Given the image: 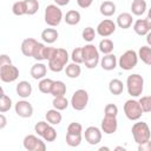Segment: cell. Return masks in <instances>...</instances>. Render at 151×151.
<instances>
[{"label": "cell", "mask_w": 151, "mask_h": 151, "mask_svg": "<svg viewBox=\"0 0 151 151\" xmlns=\"http://www.w3.org/2000/svg\"><path fill=\"white\" fill-rule=\"evenodd\" d=\"M118 114V106L116 104H107L104 109V116L109 117H117Z\"/></svg>", "instance_id": "obj_41"}, {"label": "cell", "mask_w": 151, "mask_h": 151, "mask_svg": "<svg viewBox=\"0 0 151 151\" xmlns=\"http://www.w3.org/2000/svg\"><path fill=\"white\" fill-rule=\"evenodd\" d=\"M41 138L45 140V142H54L55 139H57V131H55V129L53 127V125H48L47 126V129L45 130V132L42 133V136H41Z\"/></svg>", "instance_id": "obj_37"}, {"label": "cell", "mask_w": 151, "mask_h": 151, "mask_svg": "<svg viewBox=\"0 0 151 151\" xmlns=\"http://www.w3.org/2000/svg\"><path fill=\"white\" fill-rule=\"evenodd\" d=\"M126 90L127 93L133 98L142 96L144 90V78L138 73L130 74L126 79Z\"/></svg>", "instance_id": "obj_2"}, {"label": "cell", "mask_w": 151, "mask_h": 151, "mask_svg": "<svg viewBox=\"0 0 151 151\" xmlns=\"http://www.w3.org/2000/svg\"><path fill=\"white\" fill-rule=\"evenodd\" d=\"M132 137L137 144H143L151 138V131L149 125L145 122H137L132 125L131 129Z\"/></svg>", "instance_id": "obj_5"}, {"label": "cell", "mask_w": 151, "mask_h": 151, "mask_svg": "<svg viewBox=\"0 0 151 151\" xmlns=\"http://www.w3.org/2000/svg\"><path fill=\"white\" fill-rule=\"evenodd\" d=\"M116 28H117V24L113 20H111V19H104V20H101L98 24L96 31H97V34H99L100 37L107 38V37L112 35L116 32Z\"/></svg>", "instance_id": "obj_11"}, {"label": "cell", "mask_w": 151, "mask_h": 151, "mask_svg": "<svg viewBox=\"0 0 151 151\" xmlns=\"http://www.w3.org/2000/svg\"><path fill=\"white\" fill-rule=\"evenodd\" d=\"M6 124H7V119H6L5 114L1 113V114H0V130H2V129L6 126Z\"/></svg>", "instance_id": "obj_48"}, {"label": "cell", "mask_w": 151, "mask_h": 151, "mask_svg": "<svg viewBox=\"0 0 151 151\" xmlns=\"http://www.w3.org/2000/svg\"><path fill=\"white\" fill-rule=\"evenodd\" d=\"M37 44H38V41L34 38H26V39H24L22 42H21V46H20L21 53L25 57H32Z\"/></svg>", "instance_id": "obj_16"}, {"label": "cell", "mask_w": 151, "mask_h": 151, "mask_svg": "<svg viewBox=\"0 0 151 151\" xmlns=\"http://www.w3.org/2000/svg\"><path fill=\"white\" fill-rule=\"evenodd\" d=\"M70 104L73 107V110H76V111H83L87 106V104H88V93H87V91L86 90H83V88L77 90L72 94L71 100H70Z\"/></svg>", "instance_id": "obj_8"}, {"label": "cell", "mask_w": 151, "mask_h": 151, "mask_svg": "<svg viewBox=\"0 0 151 151\" xmlns=\"http://www.w3.org/2000/svg\"><path fill=\"white\" fill-rule=\"evenodd\" d=\"M32 58L35 59L37 61L47 60L48 59V46H46L42 42H38L37 46H35V48H34V52H33Z\"/></svg>", "instance_id": "obj_18"}, {"label": "cell", "mask_w": 151, "mask_h": 151, "mask_svg": "<svg viewBox=\"0 0 151 151\" xmlns=\"http://www.w3.org/2000/svg\"><path fill=\"white\" fill-rule=\"evenodd\" d=\"M53 83H54V80H52V79H50V78H42V79L39 80L38 88H39V91H40L41 93L51 94Z\"/></svg>", "instance_id": "obj_32"}, {"label": "cell", "mask_w": 151, "mask_h": 151, "mask_svg": "<svg viewBox=\"0 0 151 151\" xmlns=\"http://www.w3.org/2000/svg\"><path fill=\"white\" fill-rule=\"evenodd\" d=\"M147 18H150L151 19V8L149 9V12H147Z\"/></svg>", "instance_id": "obj_53"}, {"label": "cell", "mask_w": 151, "mask_h": 151, "mask_svg": "<svg viewBox=\"0 0 151 151\" xmlns=\"http://www.w3.org/2000/svg\"><path fill=\"white\" fill-rule=\"evenodd\" d=\"M14 110H15V113L21 118H29L33 114L32 104L29 101L25 100V99L17 101L15 105H14Z\"/></svg>", "instance_id": "obj_13"}, {"label": "cell", "mask_w": 151, "mask_h": 151, "mask_svg": "<svg viewBox=\"0 0 151 151\" xmlns=\"http://www.w3.org/2000/svg\"><path fill=\"white\" fill-rule=\"evenodd\" d=\"M140 106L144 112H151V96H144L139 99Z\"/></svg>", "instance_id": "obj_42"}, {"label": "cell", "mask_w": 151, "mask_h": 151, "mask_svg": "<svg viewBox=\"0 0 151 151\" xmlns=\"http://www.w3.org/2000/svg\"><path fill=\"white\" fill-rule=\"evenodd\" d=\"M51 94L53 97H61L66 94V85L64 81L61 80H54L53 86H52V91Z\"/></svg>", "instance_id": "obj_30"}, {"label": "cell", "mask_w": 151, "mask_h": 151, "mask_svg": "<svg viewBox=\"0 0 151 151\" xmlns=\"http://www.w3.org/2000/svg\"><path fill=\"white\" fill-rule=\"evenodd\" d=\"M145 37H146V44H147L149 46H151V31H150Z\"/></svg>", "instance_id": "obj_50"}, {"label": "cell", "mask_w": 151, "mask_h": 151, "mask_svg": "<svg viewBox=\"0 0 151 151\" xmlns=\"http://www.w3.org/2000/svg\"><path fill=\"white\" fill-rule=\"evenodd\" d=\"M101 129L97 127V126H88L87 129H85V132H84V137H85V140L90 144V145H97L101 142Z\"/></svg>", "instance_id": "obj_12"}, {"label": "cell", "mask_w": 151, "mask_h": 151, "mask_svg": "<svg viewBox=\"0 0 151 151\" xmlns=\"http://www.w3.org/2000/svg\"><path fill=\"white\" fill-rule=\"evenodd\" d=\"M114 150H123V151H125V147L124 146H117Z\"/></svg>", "instance_id": "obj_51"}, {"label": "cell", "mask_w": 151, "mask_h": 151, "mask_svg": "<svg viewBox=\"0 0 151 151\" xmlns=\"http://www.w3.org/2000/svg\"><path fill=\"white\" fill-rule=\"evenodd\" d=\"M52 105L54 109L59 110V111H63V110H66L67 106L70 105L68 100L65 98V96H61V97H54L53 98V101H52Z\"/></svg>", "instance_id": "obj_35"}, {"label": "cell", "mask_w": 151, "mask_h": 151, "mask_svg": "<svg viewBox=\"0 0 151 151\" xmlns=\"http://www.w3.org/2000/svg\"><path fill=\"white\" fill-rule=\"evenodd\" d=\"M15 91H17V94L20 98L26 99L32 94V85L26 80H21V81H19L17 84Z\"/></svg>", "instance_id": "obj_19"}, {"label": "cell", "mask_w": 151, "mask_h": 151, "mask_svg": "<svg viewBox=\"0 0 151 151\" xmlns=\"http://www.w3.org/2000/svg\"><path fill=\"white\" fill-rule=\"evenodd\" d=\"M70 55L65 48H57L53 57L47 60L48 61V68L52 72H61L65 70L67 63H68Z\"/></svg>", "instance_id": "obj_1"}, {"label": "cell", "mask_w": 151, "mask_h": 151, "mask_svg": "<svg viewBox=\"0 0 151 151\" xmlns=\"http://www.w3.org/2000/svg\"><path fill=\"white\" fill-rule=\"evenodd\" d=\"M83 54H84V64L88 70L96 68L97 65L100 63L99 50L91 42L83 47Z\"/></svg>", "instance_id": "obj_4"}, {"label": "cell", "mask_w": 151, "mask_h": 151, "mask_svg": "<svg viewBox=\"0 0 151 151\" xmlns=\"http://www.w3.org/2000/svg\"><path fill=\"white\" fill-rule=\"evenodd\" d=\"M100 129L105 134H112L117 131L118 129V122H117V117H109V116H104V118L101 119L100 123Z\"/></svg>", "instance_id": "obj_14"}, {"label": "cell", "mask_w": 151, "mask_h": 151, "mask_svg": "<svg viewBox=\"0 0 151 151\" xmlns=\"http://www.w3.org/2000/svg\"><path fill=\"white\" fill-rule=\"evenodd\" d=\"M133 31H134L136 34H138L140 37L146 35L150 32L149 26L146 24V20L145 19H138V20H136L134 24H133Z\"/></svg>", "instance_id": "obj_25"}, {"label": "cell", "mask_w": 151, "mask_h": 151, "mask_svg": "<svg viewBox=\"0 0 151 151\" xmlns=\"http://www.w3.org/2000/svg\"><path fill=\"white\" fill-rule=\"evenodd\" d=\"M65 73H66V76H67L68 78L76 79V78H78V77L80 76V73H81V67L79 66V64L72 61L71 64L66 65V67H65Z\"/></svg>", "instance_id": "obj_28"}, {"label": "cell", "mask_w": 151, "mask_h": 151, "mask_svg": "<svg viewBox=\"0 0 151 151\" xmlns=\"http://www.w3.org/2000/svg\"><path fill=\"white\" fill-rule=\"evenodd\" d=\"M7 64H12L11 58H9L7 54H1V55H0V66L7 65Z\"/></svg>", "instance_id": "obj_47"}, {"label": "cell", "mask_w": 151, "mask_h": 151, "mask_svg": "<svg viewBox=\"0 0 151 151\" xmlns=\"http://www.w3.org/2000/svg\"><path fill=\"white\" fill-rule=\"evenodd\" d=\"M113 48H114V45H113V41L111 39H103L99 41V45H98V50L100 53L103 54H109V53H112L113 52Z\"/></svg>", "instance_id": "obj_31"}, {"label": "cell", "mask_w": 151, "mask_h": 151, "mask_svg": "<svg viewBox=\"0 0 151 151\" xmlns=\"http://www.w3.org/2000/svg\"><path fill=\"white\" fill-rule=\"evenodd\" d=\"M26 6L27 15H34L39 9V1L38 0H24Z\"/></svg>", "instance_id": "obj_38"}, {"label": "cell", "mask_w": 151, "mask_h": 151, "mask_svg": "<svg viewBox=\"0 0 151 151\" xmlns=\"http://www.w3.org/2000/svg\"><path fill=\"white\" fill-rule=\"evenodd\" d=\"M80 19H81V15H80V13H79L78 11H76V9H70V11L65 14V17H64L65 22H66L67 25H70V26L78 25V24L80 22Z\"/></svg>", "instance_id": "obj_24"}, {"label": "cell", "mask_w": 151, "mask_h": 151, "mask_svg": "<svg viewBox=\"0 0 151 151\" xmlns=\"http://www.w3.org/2000/svg\"><path fill=\"white\" fill-rule=\"evenodd\" d=\"M55 2V5L58 6H66L70 4V0H53Z\"/></svg>", "instance_id": "obj_49"}, {"label": "cell", "mask_w": 151, "mask_h": 151, "mask_svg": "<svg viewBox=\"0 0 151 151\" xmlns=\"http://www.w3.org/2000/svg\"><path fill=\"white\" fill-rule=\"evenodd\" d=\"M19 77V68L13 64L0 66V79L4 83H13Z\"/></svg>", "instance_id": "obj_10"}, {"label": "cell", "mask_w": 151, "mask_h": 151, "mask_svg": "<svg viewBox=\"0 0 151 151\" xmlns=\"http://www.w3.org/2000/svg\"><path fill=\"white\" fill-rule=\"evenodd\" d=\"M116 9H117L116 4L113 1H110V0L101 2L100 7H99V11H100L101 15H104V17H112L116 13Z\"/></svg>", "instance_id": "obj_23"}, {"label": "cell", "mask_w": 151, "mask_h": 151, "mask_svg": "<svg viewBox=\"0 0 151 151\" xmlns=\"http://www.w3.org/2000/svg\"><path fill=\"white\" fill-rule=\"evenodd\" d=\"M44 19H45V22L51 27L59 26L63 20V12L60 9V6H58L55 4L47 5L45 8Z\"/></svg>", "instance_id": "obj_3"}, {"label": "cell", "mask_w": 151, "mask_h": 151, "mask_svg": "<svg viewBox=\"0 0 151 151\" xmlns=\"http://www.w3.org/2000/svg\"><path fill=\"white\" fill-rule=\"evenodd\" d=\"M96 34H97V31H94V28H93V27L87 26V27H85V28L83 29L81 37H83V39H84L85 41L91 42V41H93V40H94Z\"/></svg>", "instance_id": "obj_39"}, {"label": "cell", "mask_w": 151, "mask_h": 151, "mask_svg": "<svg viewBox=\"0 0 151 151\" xmlns=\"http://www.w3.org/2000/svg\"><path fill=\"white\" fill-rule=\"evenodd\" d=\"M138 151H151V140H147L143 144H138Z\"/></svg>", "instance_id": "obj_45"}, {"label": "cell", "mask_w": 151, "mask_h": 151, "mask_svg": "<svg viewBox=\"0 0 151 151\" xmlns=\"http://www.w3.org/2000/svg\"><path fill=\"white\" fill-rule=\"evenodd\" d=\"M146 11V1L145 0H133L131 4V12L133 15H143Z\"/></svg>", "instance_id": "obj_27"}, {"label": "cell", "mask_w": 151, "mask_h": 151, "mask_svg": "<svg viewBox=\"0 0 151 151\" xmlns=\"http://www.w3.org/2000/svg\"><path fill=\"white\" fill-rule=\"evenodd\" d=\"M109 91L113 94V96H119L123 93L124 91V84L120 79H111L109 83Z\"/></svg>", "instance_id": "obj_26"}, {"label": "cell", "mask_w": 151, "mask_h": 151, "mask_svg": "<svg viewBox=\"0 0 151 151\" xmlns=\"http://www.w3.org/2000/svg\"><path fill=\"white\" fill-rule=\"evenodd\" d=\"M58 37H59V33H58V31L55 28H45L41 32V39L46 44L55 42L58 40Z\"/></svg>", "instance_id": "obj_21"}, {"label": "cell", "mask_w": 151, "mask_h": 151, "mask_svg": "<svg viewBox=\"0 0 151 151\" xmlns=\"http://www.w3.org/2000/svg\"><path fill=\"white\" fill-rule=\"evenodd\" d=\"M45 118H46V120H47L51 125H59V124L61 123L63 116H61V113H60L59 110H57V109L53 107V109H51V110H48V111L46 112Z\"/></svg>", "instance_id": "obj_22"}, {"label": "cell", "mask_w": 151, "mask_h": 151, "mask_svg": "<svg viewBox=\"0 0 151 151\" xmlns=\"http://www.w3.org/2000/svg\"><path fill=\"white\" fill-rule=\"evenodd\" d=\"M81 133H70L66 132V144L71 147H77L81 143Z\"/></svg>", "instance_id": "obj_33"}, {"label": "cell", "mask_w": 151, "mask_h": 151, "mask_svg": "<svg viewBox=\"0 0 151 151\" xmlns=\"http://www.w3.org/2000/svg\"><path fill=\"white\" fill-rule=\"evenodd\" d=\"M29 73H31V76H32L33 79L40 80V79L45 78V76H46V73H47V66H46L45 64L38 61V63H35V64L31 67Z\"/></svg>", "instance_id": "obj_17"}, {"label": "cell", "mask_w": 151, "mask_h": 151, "mask_svg": "<svg viewBox=\"0 0 151 151\" xmlns=\"http://www.w3.org/2000/svg\"><path fill=\"white\" fill-rule=\"evenodd\" d=\"M99 150L101 151V150H110L109 147H106V146H101V147H99Z\"/></svg>", "instance_id": "obj_52"}, {"label": "cell", "mask_w": 151, "mask_h": 151, "mask_svg": "<svg viewBox=\"0 0 151 151\" xmlns=\"http://www.w3.org/2000/svg\"><path fill=\"white\" fill-rule=\"evenodd\" d=\"M124 113L126 116L127 119L130 120H139L140 117L143 116L144 111L140 106V103L139 100H136V99H129L125 101L124 104Z\"/></svg>", "instance_id": "obj_6"}, {"label": "cell", "mask_w": 151, "mask_h": 151, "mask_svg": "<svg viewBox=\"0 0 151 151\" xmlns=\"http://www.w3.org/2000/svg\"><path fill=\"white\" fill-rule=\"evenodd\" d=\"M138 58L146 65L151 66V46H142L138 51Z\"/></svg>", "instance_id": "obj_29"}, {"label": "cell", "mask_w": 151, "mask_h": 151, "mask_svg": "<svg viewBox=\"0 0 151 151\" xmlns=\"http://www.w3.org/2000/svg\"><path fill=\"white\" fill-rule=\"evenodd\" d=\"M118 60L117 57L113 53H109V54H104V57L100 59V66L103 70L105 71H112L117 67Z\"/></svg>", "instance_id": "obj_15"}, {"label": "cell", "mask_w": 151, "mask_h": 151, "mask_svg": "<svg viewBox=\"0 0 151 151\" xmlns=\"http://www.w3.org/2000/svg\"><path fill=\"white\" fill-rule=\"evenodd\" d=\"M132 21H133V18H132V14L131 13H127V12H123L120 13L118 17H117V26L123 28V29H127L131 27L132 25Z\"/></svg>", "instance_id": "obj_20"}, {"label": "cell", "mask_w": 151, "mask_h": 151, "mask_svg": "<svg viewBox=\"0 0 151 151\" xmlns=\"http://www.w3.org/2000/svg\"><path fill=\"white\" fill-rule=\"evenodd\" d=\"M12 107V99L5 94L4 88H1V98H0V113H5L9 111Z\"/></svg>", "instance_id": "obj_34"}, {"label": "cell", "mask_w": 151, "mask_h": 151, "mask_svg": "<svg viewBox=\"0 0 151 151\" xmlns=\"http://www.w3.org/2000/svg\"><path fill=\"white\" fill-rule=\"evenodd\" d=\"M71 59L73 63L77 64H84V54H83V47H76L71 53Z\"/></svg>", "instance_id": "obj_40"}, {"label": "cell", "mask_w": 151, "mask_h": 151, "mask_svg": "<svg viewBox=\"0 0 151 151\" xmlns=\"http://www.w3.org/2000/svg\"><path fill=\"white\" fill-rule=\"evenodd\" d=\"M50 125V123L46 120V122H44V120H41V122H38L35 125H34V131H35V133L38 134V136H42V133L45 132V130L47 129V126Z\"/></svg>", "instance_id": "obj_43"}, {"label": "cell", "mask_w": 151, "mask_h": 151, "mask_svg": "<svg viewBox=\"0 0 151 151\" xmlns=\"http://www.w3.org/2000/svg\"><path fill=\"white\" fill-rule=\"evenodd\" d=\"M67 132H70V133H83V126H81L80 123L73 122V123L68 124Z\"/></svg>", "instance_id": "obj_44"}, {"label": "cell", "mask_w": 151, "mask_h": 151, "mask_svg": "<svg viewBox=\"0 0 151 151\" xmlns=\"http://www.w3.org/2000/svg\"><path fill=\"white\" fill-rule=\"evenodd\" d=\"M93 0H77V4L80 8H88L92 5Z\"/></svg>", "instance_id": "obj_46"}, {"label": "cell", "mask_w": 151, "mask_h": 151, "mask_svg": "<svg viewBox=\"0 0 151 151\" xmlns=\"http://www.w3.org/2000/svg\"><path fill=\"white\" fill-rule=\"evenodd\" d=\"M12 12L14 15L17 17H21V15H25L27 14L26 13V6H25V1L21 0V1H15L12 6Z\"/></svg>", "instance_id": "obj_36"}, {"label": "cell", "mask_w": 151, "mask_h": 151, "mask_svg": "<svg viewBox=\"0 0 151 151\" xmlns=\"http://www.w3.org/2000/svg\"><path fill=\"white\" fill-rule=\"evenodd\" d=\"M138 59V53L134 50H127L119 57L118 66L124 71H130L137 66Z\"/></svg>", "instance_id": "obj_7"}, {"label": "cell", "mask_w": 151, "mask_h": 151, "mask_svg": "<svg viewBox=\"0 0 151 151\" xmlns=\"http://www.w3.org/2000/svg\"><path fill=\"white\" fill-rule=\"evenodd\" d=\"M22 145L27 151H45L46 150V144L42 139L37 137L35 134H27L24 140Z\"/></svg>", "instance_id": "obj_9"}]
</instances>
